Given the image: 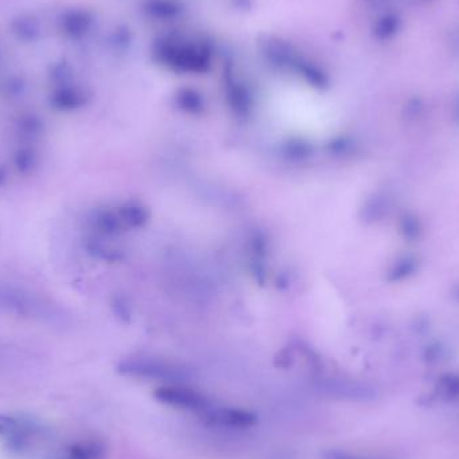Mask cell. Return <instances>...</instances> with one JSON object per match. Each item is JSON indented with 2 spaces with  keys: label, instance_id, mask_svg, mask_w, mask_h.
Returning <instances> with one entry per match:
<instances>
[{
  "label": "cell",
  "instance_id": "obj_1",
  "mask_svg": "<svg viewBox=\"0 0 459 459\" xmlns=\"http://www.w3.org/2000/svg\"><path fill=\"white\" fill-rule=\"evenodd\" d=\"M154 57L183 72H206L210 66V51L206 46L195 43H180L179 40L166 39L156 45Z\"/></svg>",
  "mask_w": 459,
  "mask_h": 459
},
{
  "label": "cell",
  "instance_id": "obj_2",
  "mask_svg": "<svg viewBox=\"0 0 459 459\" xmlns=\"http://www.w3.org/2000/svg\"><path fill=\"white\" fill-rule=\"evenodd\" d=\"M156 401L176 410L203 415L212 404L210 398L182 384H167L154 391Z\"/></svg>",
  "mask_w": 459,
  "mask_h": 459
},
{
  "label": "cell",
  "instance_id": "obj_3",
  "mask_svg": "<svg viewBox=\"0 0 459 459\" xmlns=\"http://www.w3.org/2000/svg\"><path fill=\"white\" fill-rule=\"evenodd\" d=\"M203 423L212 428L242 431L257 424V415L246 408L227 404L212 403L210 408L200 417Z\"/></svg>",
  "mask_w": 459,
  "mask_h": 459
},
{
  "label": "cell",
  "instance_id": "obj_4",
  "mask_svg": "<svg viewBox=\"0 0 459 459\" xmlns=\"http://www.w3.org/2000/svg\"><path fill=\"white\" fill-rule=\"evenodd\" d=\"M122 373L132 376H143L151 379H167V380H179L186 378V372L172 368L166 364L154 363V362H140L131 360L121 364L120 367Z\"/></svg>",
  "mask_w": 459,
  "mask_h": 459
},
{
  "label": "cell",
  "instance_id": "obj_5",
  "mask_svg": "<svg viewBox=\"0 0 459 459\" xmlns=\"http://www.w3.org/2000/svg\"><path fill=\"white\" fill-rule=\"evenodd\" d=\"M323 391L339 399L344 401H371L375 396V392L371 387L357 382H346V380H330L321 385Z\"/></svg>",
  "mask_w": 459,
  "mask_h": 459
},
{
  "label": "cell",
  "instance_id": "obj_6",
  "mask_svg": "<svg viewBox=\"0 0 459 459\" xmlns=\"http://www.w3.org/2000/svg\"><path fill=\"white\" fill-rule=\"evenodd\" d=\"M49 102L51 108L59 112H73L86 104V95L82 89L70 85L56 86L51 92Z\"/></svg>",
  "mask_w": 459,
  "mask_h": 459
},
{
  "label": "cell",
  "instance_id": "obj_7",
  "mask_svg": "<svg viewBox=\"0 0 459 459\" xmlns=\"http://www.w3.org/2000/svg\"><path fill=\"white\" fill-rule=\"evenodd\" d=\"M93 23V18L88 11L83 10H67L61 18L62 31L73 39L83 38Z\"/></svg>",
  "mask_w": 459,
  "mask_h": 459
},
{
  "label": "cell",
  "instance_id": "obj_8",
  "mask_svg": "<svg viewBox=\"0 0 459 459\" xmlns=\"http://www.w3.org/2000/svg\"><path fill=\"white\" fill-rule=\"evenodd\" d=\"M14 35L22 42H34L39 38V23L33 15L22 14L11 22Z\"/></svg>",
  "mask_w": 459,
  "mask_h": 459
},
{
  "label": "cell",
  "instance_id": "obj_9",
  "mask_svg": "<svg viewBox=\"0 0 459 459\" xmlns=\"http://www.w3.org/2000/svg\"><path fill=\"white\" fill-rule=\"evenodd\" d=\"M38 153L30 147L19 148L14 154V167L20 175H29L38 167Z\"/></svg>",
  "mask_w": 459,
  "mask_h": 459
},
{
  "label": "cell",
  "instance_id": "obj_10",
  "mask_svg": "<svg viewBox=\"0 0 459 459\" xmlns=\"http://www.w3.org/2000/svg\"><path fill=\"white\" fill-rule=\"evenodd\" d=\"M147 13L156 18L168 19L176 17L180 13V6L173 0H150L145 4Z\"/></svg>",
  "mask_w": 459,
  "mask_h": 459
},
{
  "label": "cell",
  "instance_id": "obj_11",
  "mask_svg": "<svg viewBox=\"0 0 459 459\" xmlns=\"http://www.w3.org/2000/svg\"><path fill=\"white\" fill-rule=\"evenodd\" d=\"M418 268V261L412 257H403L389 271V281H403L412 275Z\"/></svg>",
  "mask_w": 459,
  "mask_h": 459
},
{
  "label": "cell",
  "instance_id": "obj_12",
  "mask_svg": "<svg viewBox=\"0 0 459 459\" xmlns=\"http://www.w3.org/2000/svg\"><path fill=\"white\" fill-rule=\"evenodd\" d=\"M399 30V19L394 15H385L378 20L375 26V35L379 39L392 38Z\"/></svg>",
  "mask_w": 459,
  "mask_h": 459
},
{
  "label": "cell",
  "instance_id": "obj_13",
  "mask_svg": "<svg viewBox=\"0 0 459 459\" xmlns=\"http://www.w3.org/2000/svg\"><path fill=\"white\" fill-rule=\"evenodd\" d=\"M401 231L405 239L415 241L421 236V222L414 215H404L402 218V223H401Z\"/></svg>",
  "mask_w": 459,
  "mask_h": 459
},
{
  "label": "cell",
  "instance_id": "obj_14",
  "mask_svg": "<svg viewBox=\"0 0 459 459\" xmlns=\"http://www.w3.org/2000/svg\"><path fill=\"white\" fill-rule=\"evenodd\" d=\"M50 76H51V81L56 83V86L70 85L72 78H73V72H72V67L66 62H59L51 67Z\"/></svg>",
  "mask_w": 459,
  "mask_h": 459
},
{
  "label": "cell",
  "instance_id": "obj_15",
  "mask_svg": "<svg viewBox=\"0 0 459 459\" xmlns=\"http://www.w3.org/2000/svg\"><path fill=\"white\" fill-rule=\"evenodd\" d=\"M440 392L446 399H454L459 396V376L447 375L444 376L440 384Z\"/></svg>",
  "mask_w": 459,
  "mask_h": 459
},
{
  "label": "cell",
  "instance_id": "obj_16",
  "mask_svg": "<svg viewBox=\"0 0 459 459\" xmlns=\"http://www.w3.org/2000/svg\"><path fill=\"white\" fill-rule=\"evenodd\" d=\"M323 459H382L360 453H353L343 449H328L323 453Z\"/></svg>",
  "mask_w": 459,
  "mask_h": 459
},
{
  "label": "cell",
  "instance_id": "obj_17",
  "mask_svg": "<svg viewBox=\"0 0 459 459\" xmlns=\"http://www.w3.org/2000/svg\"><path fill=\"white\" fill-rule=\"evenodd\" d=\"M20 131L26 136H38L42 129V122L35 115H24L19 122Z\"/></svg>",
  "mask_w": 459,
  "mask_h": 459
},
{
  "label": "cell",
  "instance_id": "obj_18",
  "mask_svg": "<svg viewBox=\"0 0 459 459\" xmlns=\"http://www.w3.org/2000/svg\"><path fill=\"white\" fill-rule=\"evenodd\" d=\"M7 180H8V170H7V167L0 166V190L7 183Z\"/></svg>",
  "mask_w": 459,
  "mask_h": 459
},
{
  "label": "cell",
  "instance_id": "obj_19",
  "mask_svg": "<svg viewBox=\"0 0 459 459\" xmlns=\"http://www.w3.org/2000/svg\"><path fill=\"white\" fill-rule=\"evenodd\" d=\"M458 296H459V291H458Z\"/></svg>",
  "mask_w": 459,
  "mask_h": 459
}]
</instances>
